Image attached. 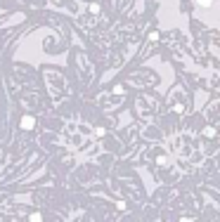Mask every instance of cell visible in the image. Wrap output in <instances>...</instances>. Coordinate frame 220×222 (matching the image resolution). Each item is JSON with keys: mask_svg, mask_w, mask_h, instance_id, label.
Masks as SVG:
<instances>
[{"mask_svg": "<svg viewBox=\"0 0 220 222\" xmlns=\"http://www.w3.org/2000/svg\"><path fill=\"white\" fill-rule=\"evenodd\" d=\"M199 2H201V5H206V7L211 5V0H199Z\"/></svg>", "mask_w": 220, "mask_h": 222, "instance_id": "6da1fadb", "label": "cell"}]
</instances>
